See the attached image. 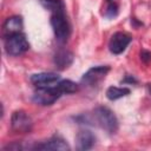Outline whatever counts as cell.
Returning a JSON list of instances; mask_svg holds the SVG:
<instances>
[{"label":"cell","mask_w":151,"mask_h":151,"mask_svg":"<svg viewBox=\"0 0 151 151\" xmlns=\"http://www.w3.org/2000/svg\"><path fill=\"white\" fill-rule=\"evenodd\" d=\"M93 117L97 124L109 133H116L118 131V127H119L118 119L109 107L98 106L93 111Z\"/></svg>","instance_id":"cell-1"},{"label":"cell","mask_w":151,"mask_h":151,"mask_svg":"<svg viewBox=\"0 0 151 151\" xmlns=\"http://www.w3.org/2000/svg\"><path fill=\"white\" fill-rule=\"evenodd\" d=\"M51 25L55 35V39L60 44H65L71 34V26L65 15V11L52 13L51 17Z\"/></svg>","instance_id":"cell-2"},{"label":"cell","mask_w":151,"mask_h":151,"mask_svg":"<svg viewBox=\"0 0 151 151\" xmlns=\"http://www.w3.org/2000/svg\"><path fill=\"white\" fill-rule=\"evenodd\" d=\"M61 94H63L61 91L59 90L57 84H54V85L45 86V87H37L32 99L34 103L39 105L47 106V105H52L53 103H55L61 97Z\"/></svg>","instance_id":"cell-3"},{"label":"cell","mask_w":151,"mask_h":151,"mask_svg":"<svg viewBox=\"0 0 151 151\" xmlns=\"http://www.w3.org/2000/svg\"><path fill=\"white\" fill-rule=\"evenodd\" d=\"M29 48V44L22 33L14 34L5 39V50L9 55H19Z\"/></svg>","instance_id":"cell-4"},{"label":"cell","mask_w":151,"mask_h":151,"mask_svg":"<svg viewBox=\"0 0 151 151\" xmlns=\"http://www.w3.org/2000/svg\"><path fill=\"white\" fill-rule=\"evenodd\" d=\"M33 122L25 111H15L11 118V127L17 133H27L32 130Z\"/></svg>","instance_id":"cell-5"},{"label":"cell","mask_w":151,"mask_h":151,"mask_svg":"<svg viewBox=\"0 0 151 151\" xmlns=\"http://www.w3.org/2000/svg\"><path fill=\"white\" fill-rule=\"evenodd\" d=\"M109 71H110L109 66H103V65L94 66V67L90 68L81 77V84L85 86H93V85L98 84L101 79H104Z\"/></svg>","instance_id":"cell-6"},{"label":"cell","mask_w":151,"mask_h":151,"mask_svg":"<svg viewBox=\"0 0 151 151\" xmlns=\"http://www.w3.org/2000/svg\"><path fill=\"white\" fill-rule=\"evenodd\" d=\"M131 42V37L123 32H116L110 41H109V50L113 54H120L125 51V48Z\"/></svg>","instance_id":"cell-7"},{"label":"cell","mask_w":151,"mask_h":151,"mask_svg":"<svg viewBox=\"0 0 151 151\" xmlns=\"http://www.w3.org/2000/svg\"><path fill=\"white\" fill-rule=\"evenodd\" d=\"M29 79L37 87H45V86L54 85L57 81H59L60 76L54 72H41V73L32 74Z\"/></svg>","instance_id":"cell-8"},{"label":"cell","mask_w":151,"mask_h":151,"mask_svg":"<svg viewBox=\"0 0 151 151\" xmlns=\"http://www.w3.org/2000/svg\"><path fill=\"white\" fill-rule=\"evenodd\" d=\"M22 26H24L22 18L19 15H13V17L6 19V21L2 25V34H4L5 39L8 37H12L14 34L21 33Z\"/></svg>","instance_id":"cell-9"},{"label":"cell","mask_w":151,"mask_h":151,"mask_svg":"<svg viewBox=\"0 0 151 151\" xmlns=\"http://www.w3.org/2000/svg\"><path fill=\"white\" fill-rule=\"evenodd\" d=\"M77 149L80 151H86L93 147L96 144V136L90 130H80L76 137Z\"/></svg>","instance_id":"cell-10"},{"label":"cell","mask_w":151,"mask_h":151,"mask_svg":"<svg viewBox=\"0 0 151 151\" xmlns=\"http://www.w3.org/2000/svg\"><path fill=\"white\" fill-rule=\"evenodd\" d=\"M33 149H35V150H61V151H65V150H70V145L60 136H53L47 142L38 144Z\"/></svg>","instance_id":"cell-11"},{"label":"cell","mask_w":151,"mask_h":151,"mask_svg":"<svg viewBox=\"0 0 151 151\" xmlns=\"http://www.w3.org/2000/svg\"><path fill=\"white\" fill-rule=\"evenodd\" d=\"M73 61V53L68 50H59L58 52H55L54 57H53V63L55 65V67H58L59 70H65L67 68Z\"/></svg>","instance_id":"cell-12"},{"label":"cell","mask_w":151,"mask_h":151,"mask_svg":"<svg viewBox=\"0 0 151 151\" xmlns=\"http://www.w3.org/2000/svg\"><path fill=\"white\" fill-rule=\"evenodd\" d=\"M130 88L127 87H117V86H110L106 90V97L110 100H117L122 97H125L130 94Z\"/></svg>","instance_id":"cell-13"},{"label":"cell","mask_w":151,"mask_h":151,"mask_svg":"<svg viewBox=\"0 0 151 151\" xmlns=\"http://www.w3.org/2000/svg\"><path fill=\"white\" fill-rule=\"evenodd\" d=\"M57 86L59 87V90L61 91L63 94H68V93H74L79 90V85L76 84L72 80L65 79V80H60L59 83H57Z\"/></svg>","instance_id":"cell-14"},{"label":"cell","mask_w":151,"mask_h":151,"mask_svg":"<svg viewBox=\"0 0 151 151\" xmlns=\"http://www.w3.org/2000/svg\"><path fill=\"white\" fill-rule=\"evenodd\" d=\"M40 2L42 4V6L45 8L50 9L52 13L65 11V6H64L63 0H40Z\"/></svg>","instance_id":"cell-15"},{"label":"cell","mask_w":151,"mask_h":151,"mask_svg":"<svg viewBox=\"0 0 151 151\" xmlns=\"http://www.w3.org/2000/svg\"><path fill=\"white\" fill-rule=\"evenodd\" d=\"M104 15H105L106 18H109V19H113V18H116V17L118 15V6H117V4L110 2L109 6H107L106 9H105Z\"/></svg>","instance_id":"cell-16"},{"label":"cell","mask_w":151,"mask_h":151,"mask_svg":"<svg viewBox=\"0 0 151 151\" xmlns=\"http://www.w3.org/2000/svg\"><path fill=\"white\" fill-rule=\"evenodd\" d=\"M140 60L145 64H149L151 61V52L146 51V50H142L140 51Z\"/></svg>","instance_id":"cell-17"},{"label":"cell","mask_w":151,"mask_h":151,"mask_svg":"<svg viewBox=\"0 0 151 151\" xmlns=\"http://www.w3.org/2000/svg\"><path fill=\"white\" fill-rule=\"evenodd\" d=\"M122 83L124 84H137V79L133 77V76H125V78L122 80Z\"/></svg>","instance_id":"cell-18"},{"label":"cell","mask_w":151,"mask_h":151,"mask_svg":"<svg viewBox=\"0 0 151 151\" xmlns=\"http://www.w3.org/2000/svg\"><path fill=\"white\" fill-rule=\"evenodd\" d=\"M147 88H149V93L151 94V84H149V86H147Z\"/></svg>","instance_id":"cell-19"},{"label":"cell","mask_w":151,"mask_h":151,"mask_svg":"<svg viewBox=\"0 0 151 151\" xmlns=\"http://www.w3.org/2000/svg\"><path fill=\"white\" fill-rule=\"evenodd\" d=\"M106 1H109V2H111V1H112V0H106Z\"/></svg>","instance_id":"cell-20"}]
</instances>
